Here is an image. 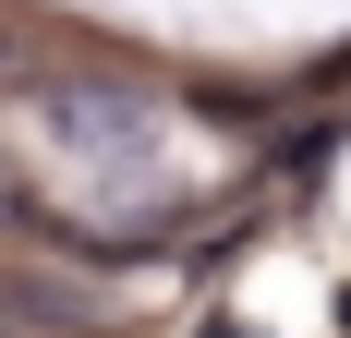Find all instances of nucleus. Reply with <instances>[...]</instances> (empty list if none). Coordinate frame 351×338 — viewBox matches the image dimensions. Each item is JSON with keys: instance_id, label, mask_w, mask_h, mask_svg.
<instances>
[{"instance_id": "1", "label": "nucleus", "mask_w": 351, "mask_h": 338, "mask_svg": "<svg viewBox=\"0 0 351 338\" xmlns=\"http://www.w3.org/2000/svg\"><path fill=\"white\" fill-rule=\"evenodd\" d=\"M36 109H49V133H61L73 157L121 169V181H145V169H158V109L121 97V85H36Z\"/></svg>"}, {"instance_id": "3", "label": "nucleus", "mask_w": 351, "mask_h": 338, "mask_svg": "<svg viewBox=\"0 0 351 338\" xmlns=\"http://www.w3.org/2000/svg\"><path fill=\"white\" fill-rule=\"evenodd\" d=\"M339 338H351V278H339Z\"/></svg>"}, {"instance_id": "4", "label": "nucleus", "mask_w": 351, "mask_h": 338, "mask_svg": "<svg viewBox=\"0 0 351 338\" xmlns=\"http://www.w3.org/2000/svg\"><path fill=\"white\" fill-rule=\"evenodd\" d=\"M206 338H243V326H206Z\"/></svg>"}, {"instance_id": "2", "label": "nucleus", "mask_w": 351, "mask_h": 338, "mask_svg": "<svg viewBox=\"0 0 351 338\" xmlns=\"http://www.w3.org/2000/svg\"><path fill=\"white\" fill-rule=\"evenodd\" d=\"M0 326H49V338H73V326H85V290H73V278L12 266V278H0Z\"/></svg>"}, {"instance_id": "5", "label": "nucleus", "mask_w": 351, "mask_h": 338, "mask_svg": "<svg viewBox=\"0 0 351 338\" xmlns=\"http://www.w3.org/2000/svg\"><path fill=\"white\" fill-rule=\"evenodd\" d=\"M0 338H25V326H0Z\"/></svg>"}]
</instances>
